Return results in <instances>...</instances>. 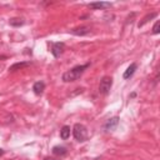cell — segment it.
Masks as SVG:
<instances>
[{"label": "cell", "mask_w": 160, "mask_h": 160, "mask_svg": "<svg viewBox=\"0 0 160 160\" xmlns=\"http://www.w3.org/2000/svg\"><path fill=\"white\" fill-rule=\"evenodd\" d=\"M89 67H90V63H86V64H84V65H76V67H74L73 69H70V70H68V71H65V73L63 74V76H61L63 81H65V83L76 81L84 74V71Z\"/></svg>", "instance_id": "1"}, {"label": "cell", "mask_w": 160, "mask_h": 160, "mask_svg": "<svg viewBox=\"0 0 160 160\" xmlns=\"http://www.w3.org/2000/svg\"><path fill=\"white\" fill-rule=\"evenodd\" d=\"M73 135H74L75 140L80 141V143H84L86 140V138H88L86 128L83 124H75L74 128H73Z\"/></svg>", "instance_id": "2"}, {"label": "cell", "mask_w": 160, "mask_h": 160, "mask_svg": "<svg viewBox=\"0 0 160 160\" xmlns=\"http://www.w3.org/2000/svg\"><path fill=\"white\" fill-rule=\"evenodd\" d=\"M111 86H113V78L111 76H104L100 80V84H99V93L103 94V95H108Z\"/></svg>", "instance_id": "3"}, {"label": "cell", "mask_w": 160, "mask_h": 160, "mask_svg": "<svg viewBox=\"0 0 160 160\" xmlns=\"http://www.w3.org/2000/svg\"><path fill=\"white\" fill-rule=\"evenodd\" d=\"M49 48H50V51L51 54L54 55V58H59L63 53H64V49H65V44L64 43H48Z\"/></svg>", "instance_id": "4"}, {"label": "cell", "mask_w": 160, "mask_h": 160, "mask_svg": "<svg viewBox=\"0 0 160 160\" xmlns=\"http://www.w3.org/2000/svg\"><path fill=\"white\" fill-rule=\"evenodd\" d=\"M70 33H71L73 35H76V37H85V35H89V34L91 33V29H90L89 26L83 25V26H78V28L71 29Z\"/></svg>", "instance_id": "5"}, {"label": "cell", "mask_w": 160, "mask_h": 160, "mask_svg": "<svg viewBox=\"0 0 160 160\" xmlns=\"http://www.w3.org/2000/svg\"><path fill=\"white\" fill-rule=\"evenodd\" d=\"M119 116H113V118H110L109 120H106V123L104 124V129L106 130V132H113V130H115L116 129V126L119 125Z\"/></svg>", "instance_id": "6"}, {"label": "cell", "mask_w": 160, "mask_h": 160, "mask_svg": "<svg viewBox=\"0 0 160 160\" xmlns=\"http://www.w3.org/2000/svg\"><path fill=\"white\" fill-rule=\"evenodd\" d=\"M88 6H89L90 9H94V10H99V9L110 8V6H111V3H108V2H98V3H90V4H88Z\"/></svg>", "instance_id": "7"}, {"label": "cell", "mask_w": 160, "mask_h": 160, "mask_svg": "<svg viewBox=\"0 0 160 160\" xmlns=\"http://www.w3.org/2000/svg\"><path fill=\"white\" fill-rule=\"evenodd\" d=\"M138 69V65L135 63H133V64H130V67L128 68L125 71H124V74H123V78L125 79V80H128V79H130L133 75H134V73H135V70Z\"/></svg>", "instance_id": "8"}, {"label": "cell", "mask_w": 160, "mask_h": 160, "mask_svg": "<svg viewBox=\"0 0 160 160\" xmlns=\"http://www.w3.org/2000/svg\"><path fill=\"white\" fill-rule=\"evenodd\" d=\"M30 65V61H21V63H15L9 68V71H15V70H20L23 68H26Z\"/></svg>", "instance_id": "9"}, {"label": "cell", "mask_w": 160, "mask_h": 160, "mask_svg": "<svg viewBox=\"0 0 160 160\" xmlns=\"http://www.w3.org/2000/svg\"><path fill=\"white\" fill-rule=\"evenodd\" d=\"M53 154L56 155V156H63V155H65L68 153V149L65 146H60V145H56L53 148Z\"/></svg>", "instance_id": "10"}, {"label": "cell", "mask_w": 160, "mask_h": 160, "mask_svg": "<svg viewBox=\"0 0 160 160\" xmlns=\"http://www.w3.org/2000/svg\"><path fill=\"white\" fill-rule=\"evenodd\" d=\"M45 89V84L43 81H37L34 85H33V91L37 94V95H41L43 91Z\"/></svg>", "instance_id": "11"}, {"label": "cell", "mask_w": 160, "mask_h": 160, "mask_svg": "<svg viewBox=\"0 0 160 160\" xmlns=\"http://www.w3.org/2000/svg\"><path fill=\"white\" fill-rule=\"evenodd\" d=\"M69 136H70V126L64 125L60 130V138L63 140H67V139H69Z\"/></svg>", "instance_id": "12"}, {"label": "cell", "mask_w": 160, "mask_h": 160, "mask_svg": "<svg viewBox=\"0 0 160 160\" xmlns=\"http://www.w3.org/2000/svg\"><path fill=\"white\" fill-rule=\"evenodd\" d=\"M9 24H10L11 26L19 28V26L24 25V24H25V21H24L23 19H20V18H13V19H10V20H9Z\"/></svg>", "instance_id": "13"}, {"label": "cell", "mask_w": 160, "mask_h": 160, "mask_svg": "<svg viewBox=\"0 0 160 160\" xmlns=\"http://www.w3.org/2000/svg\"><path fill=\"white\" fill-rule=\"evenodd\" d=\"M155 16H156V13H151V14H148V15H146V16H145V18H144V19H143V20H141L140 23H139V25H138V26H139V28L144 26V25H145V24H146V23H148L149 20L154 19Z\"/></svg>", "instance_id": "14"}, {"label": "cell", "mask_w": 160, "mask_h": 160, "mask_svg": "<svg viewBox=\"0 0 160 160\" xmlns=\"http://www.w3.org/2000/svg\"><path fill=\"white\" fill-rule=\"evenodd\" d=\"M160 33V21H156L155 24H154V26H153V34H159Z\"/></svg>", "instance_id": "15"}, {"label": "cell", "mask_w": 160, "mask_h": 160, "mask_svg": "<svg viewBox=\"0 0 160 160\" xmlns=\"http://www.w3.org/2000/svg\"><path fill=\"white\" fill-rule=\"evenodd\" d=\"M44 160H58V159H55V158H50V156H45V158H44Z\"/></svg>", "instance_id": "16"}, {"label": "cell", "mask_w": 160, "mask_h": 160, "mask_svg": "<svg viewBox=\"0 0 160 160\" xmlns=\"http://www.w3.org/2000/svg\"><path fill=\"white\" fill-rule=\"evenodd\" d=\"M4 153H5V151H4L3 149H0V156H2V155H4Z\"/></svg>", "instance_id": "17"}]
</instances>
